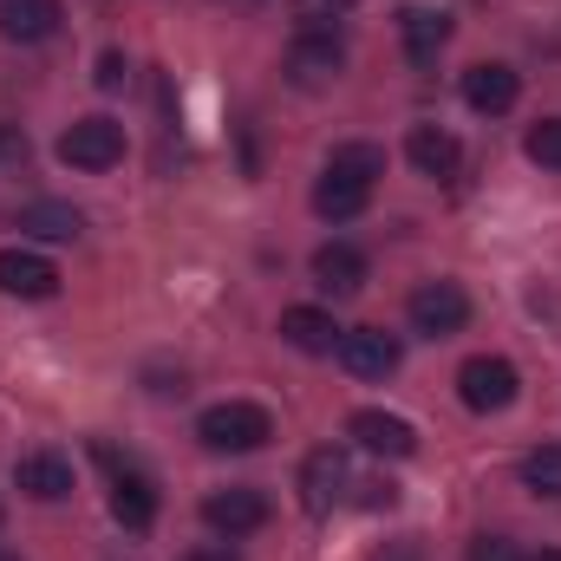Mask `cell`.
I'll list each match as a JSON object with an SVG mask.
<instances>
[{"mask_svg": "<svg viewBox=\"0 0 561 561\" xmlns=\"http://www.w3.org/2000/svg\"><path fill=\"white\" fill-rule=\"evenodd\" d=\"M196 437H203L209 450H262V444L275 437V419H268L262 405H249V399H229V405H209V412L196 419Z\"/></svg>", "mask_w": 561, "mask_h": 561, "instance_id": "1", "label": "cell"}, {"mask_svg": "<svg viewBox=\"0 0 561 561\" xmlns=\"http://www.w3.org/2000/svg\"><path fill=\"white\" fill-rule=\"evenodd\" d=\"M516 366L510 359H496V353H477V359H463V373H457V399L470 405V412H510L516 405Z\"/></svg>", "mask_w": 561, "mask_h": 561, "instance_id": "2", "label": "cell"}, {"mask_svg": "<svg viewBox=\"0 0 561 561\" xmlns=\"http://www.w3.org/2000/svg\"><path fill=\"white\" fill-rule=\"evenodd\" d=\"M346 490H359V483H353L346 450H340V444H320V450L300 463V503H307L313 516H327V510H340V503H346Z\"/></svg>", "mask_w": 561, "mask_h": 561, "instance_id": "3", "label": "cell"}, {"mask_svg": "<svg viewBox=\"0 0 561 561\" xmlns=\"http://www.w3.org/2000/svg\"><path fill=\"white\" fill-rule=\"evenodd\" d=\"M405 313H412V327H419L424 340H450V333H463V320H470V294H463L457 280H424L419 294L405 300Z\"/></svg>", "mask_w": 561, "mask_h": 561, "instance_id": "4", "label": "cell"}, {"mask_svg": "<svg viewBox=\"0 0 561 561\" xmlns=\"http://www.w3.org/2000/svg\"><path fill=\"white\" fill-rule=\"evenodd\" d=\"M340 66H346V53H340L333 33H300V39L287 46V59H280L287 85H300V92H327V85L340 79Z\"/></svg>", "mask_w": 561, "mask_h": 561, "instance_id": "5", "label": "cell"}, {"mask_svg": "<svg viewBox=\"0 0 561 561\" xmlns=\"http://www.w3.org/2000/svg\"><path fill=\"white\" fill-rule=\"evenodd\" d=\"M59 157H66L72 170H112V163L125 157V125H118V118H79V125H66Z\"/></svg>", "mask_w": 561, "mask_h": 561, "instance_id": "6", "label": "cell"}, {"mask_svg": "<svg viewBox=\"0 0 561 561\" xmlns=\"http://www.w3.org/2000/svg\"><path fill=\"white\" fill-rule=\"evenodd\" d=\"M203 523H209L216 536H255V529L268 523V496L249 490V483H236V490H209V496H203Z\"/></svg>", "mask_w": 561, "mask_h": 561, "instance_id": "7", "label": "cell"}, {"mask_svg": "<svg viewBox=\"0 0 561 561\" xmlns=\"http://www.w3.org/2000/svg\"><path fill=\"white\" fill-rule=\"evenodd\" d=\"M340 366L353 373V379H386V373H399V340L392 333H379V327H353V333H340Z\"/></svg>", "mask_w": 561, "mask_h": 561, "instance_id": "8", "label": "cell"}, {"mask_svg": "<svg viewBox=\"0 0 561 561\" xmlns=\"http://www.w3.org/2000/svg\"><path fill=\"white\" fill-rule=\"evenodd\" d=\"M0 294L13 300H53L59 294V268L33 249H0Z\"/></svg>", "mask_w": 561, "mask_h": 561, "instance_id": "9", "label": "cell"}, {"mask_svg": "<svg viewBox=\"0 0 561 561\" xmlns=\"http://www.w3.org/2000/svg\"><path fill=\"white\" fill-rule=\"evenodd\" d=\"M516 99H523V79H516L510 66L483 59V66H470V72H463V105H470V112H483V118H503Z\"/></svg>", "mask_w": 561, "mask_h": 561, "instance_id": "10", "label": "cell"}, {"mask_svg": "<svg viewBox=\"0 0 561 561\" xmlns=\"http://www.w3.org/2000/svg\"><path fill=\"white\" fill-rule=\"evenodd\" d=\"M59 20H66L59 0H0V39H13V46H39V39H53Z\"/></svg>", "mask_w": 561, "mask_h": 561, "instance_id": "11", "label": "cell"}, {"mask_svg": "<svg viewBox=\"0 0 561 561\" xmlns=\"http://www.w3.org/2000/svg\"><path fill=\"white\" fill-rule=\"evenodd\" d=\"M346 437L366 444V450H379V457H412L419 450V431L405 419H392V412H353L346 419Z\"/></svg>", "mask_w": 561, "mask_h": 561, "instance_id": "12", "label": "cell"}, {"mask_svg": "<svg viewBox=\"0 0 561 561\" xmlns=\"http://www.w3.org/2000/svg\"><path fill=\"white\" fill-rule=\"evenodd\" d=\"M13 483H20L33 503H59V496H72V463L53 457V450H33V457L13 463Z\"/></svg>", "mask_w": 561, "mask_h": 561, "instance_id": "13", "label": "cell"}, {"mask_svg": "<svg viewBox=\"0 0 561 561\" xmlns=\"http://www.w3.org/2000/svg\"><path fill=\"white\" fill-rule=\"evenodd\" d=\"M112 516H118L131 536H144V529L157 523V483H150L144 470H118V483H112Z\"/></svg>", "mask_w": 561, "mask_h": 561, "instance_id": "14", "label": "cell"}, {"mask_svg": "<svg viewBox=\"0 0 561 561\" xmlns=\"http://www.w3.org/2000/svg\"><path fill=\"white\" fill-rule=\"evenodd\" d=\"M313 280L327 294H359L366 287V255L353 242H327V249H313Z\"/></svg>", "mask_w": 561, "mask_h": 561, "instance_id": "15", "label": "cell"}, {"mask_svg": "<svg viewBox=\"0 0 561 561\" xmlns=\"http://www.w3.org/2000/svg\"><path fill=\"white\" fill-rule=\"evenodd\" d=\"M399 33H405V59H412V66H431V59L444 53V39H450V13H431V7H405Z\"/></svg>", "mask_w": 561, "mask_h": 561, "instance_id": "16", "label": "cell"}, {"mask_svg": "<svg viewBox=\"0 0 561 561\" xmlns=\"http://www.w3.org/2000/svg\"><path fill=\"white\" fill-rule=\"evenodd\" d=\"M280 340L300 346V353H333V346H340V327H333V313H320V307H287V313H280Z\"/></svg>", "mask_w": 561, "mask_h": 561, "instance_id": "17", "label": "cell"}, {"mask_svg": "<svg viewBox=\"0 0 561 561\" xmlns=\"http://www.w3.org/2000/svg\"><path fill=\"white\" fill-rule=\"evenodd\" d=\"M20 229H26V236H39V242H72V236L85 229V216H79L72 203L39 196V203H26V209H20Z\"/></svg>", "mask_w": 561, "mask_h": 561, "instance_id": "18", "label": "cell"}, {"mask_svg": "<svg viewBox=\"0 0 561 561\" xmlns=\"http://www.w3.org/2000/svg\"><path fill=\"white\" fill-rule=\"evenodd\" d=\"M366 196H373V183H353V176H333V170L313 183V209H320L327 222H353V216L366 209Z\"/></svg>", "mask_w": 561, "mask_h": 561, "instance_id": "19", "label": "cell"}, {"mask_svg": "<svg viewBox=\"0 0 561 561\" xmlns=\"http://www.w3.org/2000/svg\"><path fill=\"white\" fill-rule=\"evenodd\" d=\"M405 150H412V163H419L424 176H450V170H457V138L437 131V125H419V131L405 138Z\"/></svg>", "mask_w": 561, "mask_h": 561, "instance_id": "20", "label": "cell"}, {"mask_svg": "<svg viewBox=\"0 0 561 561\" xmlns=\"http://www.w3.org/2000/svg\"><path fill=\"white\" fill-rule=\"evenodd\" d=\"M327 170H333V176H353V183H379V176H386V150H379V144H333Z\"/></svg>", "mask_w": 561, "mask_h": 561, "instance_id": "21", "label": "cell"}, {"mask_svg": "<svg viewBox=\"0 0 561 561\" xmlns=\"http://www.w3.org/2000/svg\"><path fill=\"white\" fill-rule=\"evenodd\" d=\"M523 490L529 496H561V444H536L523 457Z\"/></svg>", "mask_w": 561, "mask_h": 561, "instance_id": "22", "label": "cell"}, {"mask_svg": "<svg viewBox=\"0 0 561 561\" xmlns=\"http://www.w3.org/2000/svg\"><path fill=\"white\" fill-rule=\"evenodd\" d=\"M353 7H359V0H294V20H300L307 33H327V26L346 20Z\"/></svg>", "mask_w": 561, "mask_h": 561, "instance_id": "23", "label": "cell"}, {"mask_svg": "<svg viewBox=\"0 0 561 561\" xmlns=\"http://www.w3.org/2000/svg\"><path fill=\"white\" fill-rule=\"evenodd\" d=\"M523 150H529L542 170H561V118H542V125H529Z\"/></svg>", "mask_w": 561, "mask_h": 561, "instance_id": "24", "label": "cell"}, {"mask_svg": "<svg viewBox=\"0 0 561 561\" xmlns=\"http://www.w3.org/2000/svg\"><path fill=\"white\" fill-rule=\"evenodd\" d=\"M463 561H523V549H516L510 536H477V542H470V556H463Z\"/></svg>", "mask_w": 561, "mask_h": 561, "instance_id": "25", "label": "cell"}, {"mask_svg": "<svg viewBox=\"0 0 561 561\" xmlns=\"http://www.w3.org/2000/svg\"><path fill=\"white\" fill-rule=\"evenodd\" d=\"M125 79H131V66H125V53H105V59H99V85H105V92H118Z\"/></svg>", "mask_w": 561, "mask_h": 561, "instance_id": "26", "label": "cell"}, {"mask_svg": "<svg viewBox=\"0 0 561 561\" xmlns=\"http://www.w3.org/2000/svg\"><path fill=\"white\" fill-rule=\"evenodd\" d=\"M359 490H366V496H359L366 510H392V503H399V490H392V483H359Z\"/></svg>", "mask_w": 561, "mask_h": 561, "instance_id": "27", "label": "cell"}, {"mask_svg": "<svg viewBox=\"0 0 561 561\" xmlns=\"http://www.w3.org/2000/svg\"><path fill=\"white\" fill-rule=\"evenodd\" d=\"M183 561H242V556H236V549H190Z\"/></svg>", "mask_w": 561, "mask_h": 561, "instance_id": "28", "label": "cell"}, {"mask_svg": "<svg viewBox=\"0 0 561 561\" xmlns=\"http://www.w3.org/2000/svg\"><path fill=\"white\" fill-rule=\"evenodd\" d=\"M536 561H561V549H542V556H536Z\"/></svg>", "mask_w": 561, "mask_h": 561, "instance_id": "29", "label": "cell"}, {"mask_svg": "<svg viewBox=\"0 0 561 561\" xmlns=\"http://www.w3.org/2000/svg\"><path fill=\"white\" fill-rule=\"evenodd\" d=\"M0 561H20V556H7V549H0Z\"/></svg>", "mask_w": 561, "mask_h": 561, "instance_id": "30", "label": "cell"}]
</instances>
